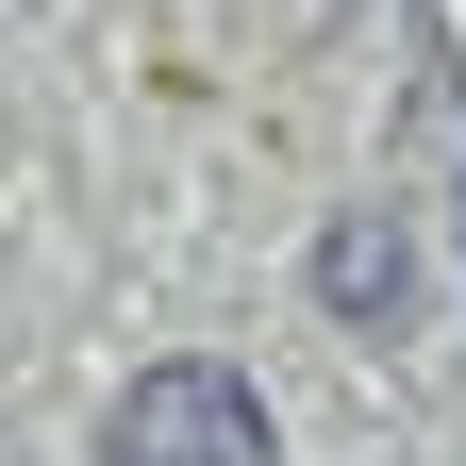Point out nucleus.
Listing matches in <instances>:
<instances>
[{"instance_id":"nucleus-1","label":"nucleus","mask_w":466,"mask_h":466,"mask_svg":"<svg viewBox=\"0 0 466 466\" xmlns=\"http://www.w3.org/2000/svg\"><path fill=\"white\" fill-rule=\"evenodd\" d=\"M100 466H283V433H267V400L233 383V367L167 350V367H134V383H116Z\"/></svg>"},{"instance_id":"nucleus-2","label":"nucleus","mask_w":466,"mask_h":466,"mask_svg":"<svg viewBox=\"0 0 466 466\" xmlns=\"http://www.w3.org/2000/svg\"><path fill=\"white\" fill-rule=\"evenodd\" d=\"M317 283H333V317H383L400 333V300H417V217H400V200H350L333 250H317Z\"/></svg>"}]
</instances>
